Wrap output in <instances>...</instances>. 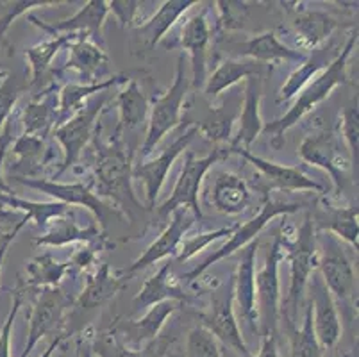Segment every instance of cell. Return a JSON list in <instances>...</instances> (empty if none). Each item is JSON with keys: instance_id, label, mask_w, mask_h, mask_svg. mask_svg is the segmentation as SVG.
I'll list each match as a JSON object with an SVG mask.
<instances>
[{"instance_id": "obj_44", "label": "cell", "mask_w": 359, "mask_h": 357, "mask_svg": "<svg viewBox=\"0 0 359 357\" xmlns=\"http://www.w3.org/2000/svg\"><path fill=\"white\" fill-rule=\"evenodd\" d=\"M24 90H27V83H22L16 75L8 74L4 81L0 83V133L9 122L13 109Z\"/></svg>"}, {"instance_id": "obj_34", "label": "cell", "mask_w": 359, "mask_h": 357, "mask_svg": "<svg viewBox=\"0 0 359 357\" xmlns=\"http://www.w3.org/2000/svg\"><path fill=\"white\" fill-rule=\"evenodd\" d=\"M54 90H45L43 97L34 98L24 111V134L43 140L57 126V98Z\"/></svg>"}, {"instance_id": "obj_57", "label": "cell", "mask_w": 359, "mask_h": 357, "mask_svg": "<svg viewBox=\"0 0 359 357\" xmlns=\"http://www.w3.org/2000/svg\"><path fill=\"white\" fill-rule=\"evenodd\" d=\"M115 357H150V356L147 352H143V349L135 350V349H129V346H122V349L116 352Z\"/></svg>"}, {"instance_id": "obj_59", "label": "cell", "mask_w": 359, "mask_h": 357, "mask_svg": "<svg viewBox=\"0 0 359 357\" xmlns=\"http://www.w3.org/2000/svg\"><path fill=\"white\" fill-rule=\"evenodd\" d=\"M6 75H8V72L0 70V83H2V81H4V79H6Z\"/></svg>"}, {"instance_id": "obj_55", "label": "cell", "mask_w": 359, "mask_h": 357, "mask_svg": "<svg viewBox=\"0 0 359 357\" xmlns=\"http://www.w3.org/2000/svg\"><path fill=\"white\" fill-rule=\"evenodd\" d=\"M261 349L257 356L252 357H280L279 350H277V336H261Z\"/></svg>"}, {"instance_id": "obj_45", "label": "cell", "mask_w": 359, "mask_h": 357, "mask_svg": "<svg viewBox=\"0 0 359 357\" xmlns=\"http://www.w3.org/2000/svg\"><path fill=\"white\" fill-rule=\"evenodd\" d=\"M238 225L234 227H224V229H218V231L213 232H205V234H198V236H191L190 240L182 241L181 247H179L177 252V261L179 263H184V261H190L195 254L205 248L208 245H211L213 241L220 240V238H225V236H231L234 232Z\"/></svg>"}, {"instance_id": "obj_32", "label": "cell", "mask_w": 359, "mask_h": 357, "mask_svg": "<svg viewBox=\"0 0 359 357\" xmlns=\"http://www.w3.org/2000/svg\"><path fill=\"white\" fill-rule=\"evenodd\" d=\"M126 83V75H111V77H107L102 83L67 84L65 88H61L60 97H57V123L65 122L67 118H70L72 114L77 113V111L90 100V97H93L95 93H102V91H107L109 88Z\"/></svg>"}, {"instance_id": "obj_54", "label": "cell", "mask_w": 359, "mask_h": 357, "mask_svg": "<svg viewBox=\"0 0 359 357\" xmlns=\"http://www.w3.org/2000/svg\"><path fill=\"white\" fill-rule=\"evenodd\" d=\"M27 224H29V222H27V220H24V222H22V224L16 225L15 231L9 232V234H6L4 238H2V240H0V270H2V267H4L6 255H8V250H9V247H11L13 241H15L16 234H18V232H20L22 229H24L25 225H27Z\"/></svg>"}, {"instance_id": "obj_33", "label": "cell", "mask_w": 359, "mask_h": 357, "mask_svg": "<svg viewBox=\"0 0 359 357\" xmlns=\"http://www.w3.org/2000/svg\"><path fill=\"white\" fill-rule=\"evenodd\" d=\"M116 106H118L120 116L115 136L118 140H122L123 133L138 129L143 122H147V114H149L150 107L135 79H130L129 83H126V88L116 97Z\"/></svg>"}, {"instance_id": "obj_11", "label": "cell", "mask_w": 359, "mask_h": 357, "mask_svg": "<svg viewBox=\"0 0 359 357\" xmlns=\"http://www.w3.org/2000/svg\"><path fill=\"white\" fill-rule=\"evenodd\" d=\"M202 325L213 334L215 338L225 346H229L241 357H252L249 346L241 336V329L238 325L236 314H234V295L233 281L227 284L224 293H215L211 299V309L201 314Z\"/></svg>"}, {"instance_id": "obj_48", "label": "cell", "mask_w": 359, "mask_h": 357, "mask_svg": "<svg viewBox=\"0 0 359 357\" xmlns=\"http://www.w3.org/2000/svg\"><path fill=\"white\" fill-rule=\"evenodd\" d=\"M57 4H61L57 0H22V2H13V4H9L8 13H6V15L2 16V20H0V38L4 36V32L9 29V25H11L18 16L25 15V13L31 11V9L34 8H48V6Z\"/></svg>"}, {"instance_id": "obj_56", "label": "cell", "mask_w": 359, "mask_h": 357, "mask_svg": "<svg viewBox=\"0 0 359 357\" xmlns=\"http://www.w3.org/2000/svg\"><path fill=\"white\" fill-rule=\"evenodd\" d=\"M63 339H65L63 334H57V336H55V338L50 342V345H48L47 349H45L43 352H41L38 357H52V356H54V352L57 350V346L61 345V342H63Z\"/></svg>"}, {"instance_id": "obj_58", "label": "cell", "mask_w": 359, "mask_h": 357, "mask_svg": "<svg viewBox=\"0 0 359 357\" xmlns=\"http://www.w3.org/2000/svg\"><path fill=\"white\" fill-rule=\"evenodd\" d=\"M77 346H79L81 350V357H95L93 356V352H91L90 346H83V339H77Z\"/></svg>"}, {"instance_id": "obj_43", "label": "cell", "mask_w": 359, "mask_h": 357, "mask_svg": "<svg viewBox=\"0 0 359 357\" xmlns=\"http://www.w3.org/2000/svg\"><path fill=\"white\" fill-rule=\"evenodd\" d=\"M186 357H222L220 345L204 325H197L186 338Z\"/></svg>"}, {"instance_id": "obj_53", "label": "cell", "mask_w": 359, "mask_h": 357, "mask_svg": "<svg viewBox=\"0 0 359 357\" xmlns=\"http://www.w3.org/2000/svg\"><path fill=\"white\" fill-rule=\"evenodd\" d=\"M95 248H91V247H86L84 250H77L74 254V257L70 260L72 267H77L81 268V270H84V268L90 267L93 261H95Z\"/></svg>"}, {"instance_id": "obj_20", "label": "cell", "mask_w": 359, "mask_h": 357, "mask_svg": "<svg viewBox=\"0 0 359 357\" xmlns=\"http://www.w3.org/2000/svg\"><path fill=\"white\" fill-rule=\"evenodd\" d=\"M229 154H238L249 161L254 168L259 170L263 173V177L273 188L283 189V191H315V193H325V186L316 182L315 179L308 177L306 173H302V170H299L297 166H285L277 165V163L269 161V159H263L259 156H254L247 149H234L229 150Z\"/></svg>"}, {"instance_id": "obj_31", "label": "cell", "mask_w": 359, "mask_h": 357, "mask_svg": "<svg viewBox=\"0 0 359 357\" xmlns=\"http://www.w3.org/2000/svg\"><path fill=\"white\" fill-rule=\"evenodd\" d=\"M172 274V264L166 263L156 271L149 281L142 286L135 299H133V306L136 309H149L150 306H156L159 302H166V300H174V302H186L190 299L182 288H179L174 281L170 279Z\"/></svg>"}, {"instance_id": "obj_2", "label": "cell", "mask_w": 359, "mask_h": 357, "mask_svg": "<svg viewBox=\"0 0 359 357\" xmlns=\"http://www.w3.org/2000/svg\"><path fill=\"white\" fill-rule=\"evenodd\" d=\"M97 159L93 170V191L99 196H107L116 204V209L135 208L142 209L133 189V157L126 150L122 140L115 137L111 143H95Z\"/></svg>"}, {"instance_id": "obj_17", "label": "cell", "mask_w": 359, "mask_h": 357, "mask_svg": "<svg viewBox=\"0 0 359 357\" xmlns=\"http://www.w3.org/2000/svg\"><path fill=\"white\" fill-rule=\"evenodd\" d=\"M107 15H109V6L106 0H90L75 15L60 20L55 24H45L34 15H29V22L50 36L86 34L95 43L102 45V27L106 24Z\"/></svg>"}, {"instance_id": "obj_4", "label": "cell", "mask_w": 359, "mask_h": 357, "mask_svg": "<svg viewBox=\"0 0 359 357\" xmlns=\"http://www.w3.org/2000/svg\"><path fill=\"white\" fill-rule=\"evenodd\" d=\"M188 88H190V81L186 79L184 55L181 54L177 65H175L174 84L156 100L150 109L145 140H143L142 150H140L142 157H149L152 150L161 143L163 137L181 123L182 104L188 95Z\"/></svg>"}, {"instance_id": "obj_25", "label": "cell", "mask_w": 359, "mask_h": 357, "mask_svg": "<svg viewBox=\"0 0 359 357\" xmlns=\"http://www.w3.org/2000/svg\"><path fill=\"white\" fill-rule=\"evenodd\" d=\"M240 55L245 59H252L259 65L295 63L299 67L308 59L304 52L295 50L283 43L273 31L261 32V34L250 38L249 41L241 43Z\"/></svg>"}, {"instance_id": "obj_49", "label": "cell", "mask_w": 359, "mask_h": 357, "mask_svg": "<svg viewBox=\"0 0 359 357\" xmlns=\"http://www.w3.org/2000/svg\"><path fill=\"white\" fill-rule=\"evenodd\" d=\"M22 291L16 290L13 295L11 309H9L8 318H6L2 330H0V357H11V336H13V327H15L16 314L22 307Z\"/></svg>"}, {"instance_id": "obj_21", "label": "cell", "mask_w": 359, "mask_h": 357, "mask_svg": "<svg viewBox=\"0 0 359 357\" xmlns=\"http://www.w3.org/2000/svg\"><path fill=\"white\" fill-rule=\"evenodd\" d=\"M67 70L79 72L83 84H95L106 81L109 74V58L102 45L95 43L90 36L79 34L68 45Z\"/></svg>"}, {"instance_id": "obj_12", "label": "cell", "mask_w": 359, "mask_h": 357, "mask_svg": "<svg viewBox=\"0 0 359 357\" xmlns=\"http://www.w3.org/2000/svg\"><path fill=\"white\" fill-rule=\"evenodd\" d=\"M20 184L27 186V188L38 189V191L45 193V195L55 198V202H61L65 206H81V208L88 209L93 213L97 220H99L100 227H106L107 215L113 213V208L100 198L93 189L84 182H72V184H63V182L52 181V179H41V177H34V179H16Z\"/></svg>"}, {"instance_id": "obj_9", "label": "cell", "mask_w": 359, "mask_h": 357, "mask_svg": "<svg viewBox=\"0 0 359 357\" xmlns=\"http://www.w3.org/2000/svg\"><path fill=\"white\" fill-rule=\"evenodd\" d=\"M283 257L285 254H283L280 240L277 236L264 257V264L256 274V307L259 330L263 336H277V327L283 314L279 284V264Z\"/></svg>"}, {"instance_id": "obj_41", "label": "cell", "mask_w": 359, "mask_h": 357, "mask_svg": "<svg viewBox=\"0 0 359 357\" xmlns=\"http://www.w3.org/2000/svg\"><path fill=\"white\" fill-rule=\"evenodd\" d=\"M292 325V323H290ZM290 356L292 357H322V349L313 330L311 304L306 307L304 322L300 329H290Z\"/></svg>"}, {"instance_id": "obj_24", "label": "cell", "mask_w": 359, "mask_h": 357, "mask_svg": "<svg viewBox=\"0 0 359 357\" xmlns=\"http://www.w3.org/2000/svg\"><path fill=\"white\" fill-rule=\"evenodd\" d=\"M179 309V302L174 300H166V302H159L156 306H150L143 316L138 320H130V322L123 323L122 329L123 338H126L127 345H130L135 350H140L142 346L150 345L159 336L161 329L165 327L166 320Z\"/></svg>"}, {"instance_id": "obj_27", "label": "cell", "mask_w": 359, "mask_h": 357, "mask_svg": "<svg viewBox=\"0 0 359 357\" xmlns=\"http://www.w3.org/2000/svg\"><path fill=\"white\" fill-rule=\"evenodd\" d=\"M263 65L256 63L252 59H225L215 68L213 74L205 79L204 95L208 98H217L225 90L233 88L240 81H247L249 77H261Z\"/></svg>"}, {"instance_id": "obj_7", "label": "cell", "mask_w": 359, "mask_h": 357, "mask_svg": "<svg viewBox=\"0 0 359 357\" xmlns=\"http://www.w3.org/2000/svg\"><path fill=\"white\" fill-rule=\"evenodd\" d=\"M299 209H300L299 204H286V202H277V201H272V198H266L263 208L259 209V213H257L254 218H250L249 222H245L243 225H238V227L234 229L233 234H231L229 241H225V243L222 245L218 250H215L208 260L202 261V264H198L197 268L188 271V274L184 275V281L188 284H194L195 281L201 279L202 275L210 270L213 264H217L218 261L229 257V255H233L234 252L241 250V248L247 247L250 241L256 240L257 236H259V232L263 231V229L266 227L273 218H277V216L280 215H290V213H295L299 211Z\"/></svg>"}, {"instance_id": "obj_16", "label": "cell", "mask_w": 359, "mask_h": 357, "mask_svg": "<svg viewBox=\"0 0 359 357\" xmlns=\"http://www.w3.org/2000/svg\"><path fill=\"white\" fill-rule=\"evenodd\" d=\"M308 286L309 300H311L309 304H311L313 313V330H315L320 349L331 350L341 338V322H339L336 300L316 271L311 275Z\"/></svg>"}, {"instance_id": "obj_35", "label": "cell", "mask_w": 359, "mask_h": 357, "mask_svg": "<svg viewBox=\"0 0 359 357\" xmlns=\"http://www.w3.org/2000/svg\"><path fill=\"white\" fill-rule=\"evenodd\" d=\"M72 263H60L52 257V254H40L29 261L25 268V279L22 281L24 288L29 290H45V288H60L65 275L72 270Z\"/></svg>"}, {"instance_id": "obj_22", "label": "cell", "mask_w": 359, "mask_h": 357, "mask_svg": "<svg viewBox=\"0 0 359 357\" xmlns=\"http://www.w3.org/2000/svg\"><path fill=\"white\" fill-rule=\"evenodd\" d=\"M70 243H84L86 247L95 245L97 250L107 247L106 238L97 225L91 224L88 227H81L74 216H70V211L48 222L43 234L34 240V245L38 247H63Z\"/></svg>"}, {"instance_id": "obj_13", "label": "cell", "mask_w": 359, "mask_h": 357, "mask_svg": "<svg viewBox=\"0 0 359 357\" xmlns=\"http://www.w3.org/2000/svg\"><path fill=\"white\" fill-rule=\"evenodd\" d=\"M198 134L197 123H191V126L186 127L184 133L175 140L165 152L159 157L152 159V161L140 163L133 168V179H138L143 182L147 193V202H149V209L156 208V201H158L159 191H161L163 184H165L168 172L172 170L174 163L177 161V157L188 149L194 137Z\"/></svg>"}, {"instance_id": "obj_10", "label": "cell", "mask_w": 359, "mask_h": 357, "mask_svg": "<svg viewBox=\"0 0 359 357\" xmlns=\"http://www.w3.org/2000/svg\"><path fill=\"white\" fill-rule=\"evenodd\" d=\"M299 156L304 163L320 166L331 175L336 195L344 191L345 181L354 163L341 152V145L334 130H316L306 136L304 142L299 145Z\"/></svg>"}, {"instance_id": "obj_50", "label": "cell", "mask_w": 359, "mask_h": 357, "mask_svg": "<svg viewBox=\"0 0 359 357\" xmlns=\"http://www.w3.org/2000/svg\"><path fill=\"white\" fill-rule=\"evenodd\" d=\"M107 6H109V13H113L120 27L127 29L135 24L136 15H138V9L142 4L135 2V0H113V2H107Z\"/></svg>"}, {"instance_id": "obj_26", "label": "cell", "mask_w": 359, "mask_h": 357, "mask_svg": "<svg viewBox=\"0 0 359 357\" xmlns=\"http://www.w3.org/2000/svg\"><path fill=\"white\" fill-rule=\"evenodd\" d=\"M338 20L318 9L297 8L292 16V27L300 48H316L338 29Z\"/></svg>"}, {"instance_id": "obj_8", "label": "cell", "mask_w": 359, "mask_h": 357, "mask_svg": "<svg viewBox=\"0 0 359 357\" xmlns=\"http://www.w3.org/2000/svg\"><path fill=\"white\" fill-rule=\"evenodd\" d=\"M316 248H318L320 277L327 286L329 293L344 302L354 299L358 288L354 264L348 260L345 248L341 247V241L331 232L322 231L316 234Z\"/></svg>"}, {"instance_id": "obj_23", "label": "cell", "mask_w": 359, "mask_h": 357, "mask_svg": "<svg viewBox=\"0 0 359 357\" xmlns=\"http://www.w3.org/2000/svg\"><path fill=\"white\" fill-rule=\"evenodd\" d=\"M261 97H263V88H261L259 77L247 79L245 81L243 107H241L240 114H238L240 127H238L236 136H233V140H231L229 150L247 149L263 133L264 122L259 113Z\"/></svg>"}, {"instance_id": "obj_15", "label": "cell", "mask_w": 359, "mask_h": 357, "mask_svg": "<svg viewBox=\"0 0 359 357\" xmlns=\"http://www.w3.org/2000/svg\"><path fill=\"white\" fill-rule=\"evenodd\" d=\"M67 306L68 299L65 297L61 288H45V290H41L40 297H38L31 311V316H29L27 342H25L20 357L31 356V352L40 339L60 329V325L63 323Z\"/></svg>"}, {"instance_id": "obj_42", "label": "cell", "mask_w": 359, "mask_h": 357, "mask_svg": "<svg viewBox=\"0 0 359 357\" xmlns=\"http://www.w3.org/2000/svg\"><path fill=\"white\" fill-rule=\"evenodd\" d=\"M325 231L334 234L338 240L347 241L358 250V208L336 209L329 224L325 225Z\"/></svg>"}, {"instance_id": "obj_6", "label": "cell", "mask_w": 359, "mask_h": 357, "mask_svg": "<svg viewBox=\"0 0 359 357\" xmlns=\"http://www.w3.org/2000/svg\"><path fill=\"white\" fill-rule=\"evenodd\" d=\"M225 154L229 152H225L224 149H215L213 152L208 154L205 157H197L194 152L186 154L184 165H182V170L179 173V179L175 182L174 189H172V195L158 208L159 218H166L175 209L182 208L191 211L195 220H201L202 216H204L201 204H198V191H201L202 181H204L205 173L210 172L211 166L220 157H224Z\"/></svg>"}, {"instance_id": "obj_5", "label": "cell", "mask_w": 359, "mask_h": 357, "mask_svg": "<svg viewBox=\"0 0 359 357\" xmlns=\"http://www.w3.org/2000/svg\"><path fill=\"white\" fill-rule=\"evenodd\" d=\"M106 95L90 98L77 113H74L65 122L57 123L54 127L52 134L60 142L65 154L63 163H61L60 170L54 173V179H57L61 173L70 170L75 163L79 161L81 156H83V150L95 137L93 134L97 133V120H99L100 113L106 107Z\"/></svg>"}, {"instance_id": "obj_60", "label": "cell", "mask_w": 359, "mask_h": 357, "mask_svg": "<svg viewBox=\"0 0 359 357\" xmlns=\"http://www.w3.org/2000/svg\"><path fill=\"white\" fill-rule=\"evenodd\" d=\"M75 357H81V350H79V346H77V353H75Z\"/></svg>"}, {"instance_id": "obj_52", "label": "cell", "mask_w": 359, "mask_h": 357, "mask_svg": "<svg viewBox=\"0 0 359 357\" xmlns=\"http://www.w3.org/2000/svg\"><path fill=\"white\" fill-rule=\"evenodd\" d=\"M24 220H27L24 213L9 208H0V238H4L6 234L15 231L16 225L22 224Z\"/></svg>"}, {"instance_id": "obj_29", "label": "cell", "mask_w": 359, "mask_h": 357, "mask_svg": "<svg viewBox=\"0 0 359 357\" xmlns=\"http://www.w3.org/2000/svg\"><path fill=\"white\" fill-rule=\"evenodd\" d=\"M211 201L222 215H240L250 202V189L243 177L233 172H220L215 181Z\"/></svg>"}, {"instance_id": "obj_28", "label": "cell", "mask_w": 359, "mask_h": 357, "mask_svg": "<svg viewBox=\"0 0 359 357\" xmlns=\"http://www.w3.org/2000/svg\"><path fill=\"white\" fill-rule=\"evenodd\" d=\"M126 281L127 279H123L120 274L111 271L109 264L102 263L93 274L88 275L86 286L75 306L81 309H95V307L104 306L126 286Z\"/></svg>"}, {"instance_id": "obj_46", "label": "cell", "mask_w": 359, "mask_h": 357, "mask_svg": "<svg viewBox=\"0 0 359 357\" xmlns=\"http://www.w3.org/2000/svg\"><path fill=\"white\" fill-rule=\"evenodd\" d=\"M218 25L224 31H236L241 29L247 20L249 4L247 2H233V0H222L217 2Z\"/></svg>"}, {"instance_id": "obj_40", "label": "cell", "mask_w": 359, "mask_h": 357, "mask_svg": "<svg viewBox=\"0 0 359 357\" xmlns=\"http://www.w3.org/2000/svg\"><path fill=\"white\" fill-rule=\"evenodd\" d=\"M238 113L227 104L218 109H213L211 116H208L201 126H197L198 133L204 134L208 140L215 143H229L233 140V126L236 122Z\"/></svg>"}, {"instance_id": "obj_30", "label": "cell", "mask_w": 359, "mask_h": 357, "mask_svg": "<svg viewBox=\"0 0 359 357\" xmlns=\"http://www.w3.org/2000/svg\"><path fill=\"white\" fill-rule=\"evenodd\" d=\"M195 4V0H166L154 15L147 18L142 25H136V32L147 47L154 48L165 38L166 32L174 27L175 22Z\"/></svg>"}, {"instance_id": "obj_37", "label": "cell", "mask_w": 359, "mask_h": 357, "mask_svg": "<svg viewBox=\"0 0 359 357\" xmlns=\"http://www.w3.org/2000/svg\"><path fill=\"white\" fill-rule=\"evenodd\" d=\"M0 204L4 208L15 209V211H20L27 216V222H34L40 229H47L48 222L54 220V218H60V216L67 215L70 211V208L61 202H31L25 201L13 195H0Z\"/></svg>"}, {"instance_id": "obj_18", "label": "cell", "mask_w": 359, "mask_h": 357, "mask_svg": "<svg viewBox=\"0 0 359 357\" xmlns=\"http://www.w3.org/2000/svg\"><path fill=\"white\" fill-rule=\"evenodd\" d=\"M259 248L257 238L243 247L241 260L238 263L236 274L233 277V295L234 302L238 304L240 316L254 334L259 332V318L256 307V255Z\"/></svg>"}, {"instance_id": "obj_1", "label": "cell", "mask_w": 359, "mask_h": 357, "mask_svg": "<svg viewBox=\"0 0 359 357\" xmlns=\"http://www.w3.org/2000/svg\"><path fill=\"white\" fill-rule=\"evenodd\" d=\"M355 43H358V32H352L347 38V41H345L344 48L336 54V58L327 65V68H324L320 74H316L315 79H311L299 91L300 95L295 100V104L280 118H277V120H273L270 123H264L263 133L269 136V142L273 149H280V147L285 145V134L292 127H295L306 114L316 109L320 104L324 102L325 98H329V95L336 88L348 83L347 65Z\"/></svg>"}, {"instance_id": "obj_47", "label": "cell", "mask_w": 359, "mask_h": 357, "mask_svg": "<svg viewBox=\"0 0 359 357\" xmlns=\"http://www.w3.org/2000/svg\"><path fill=\"white\" fill-rule=\"evenodd\" d=\"M341 134L351 156L352 163L358 161V142H359V113L358 106H348L341 114Z\"/></svg>"}, {"instance_id": "obj_39", "label": "cell", "mask_w": 359, "mask_h": 357, "mask_svg": "<svg viewBox=\"0 0 359 357\" xmlns=\"http://www.w3.org/2000/svg\"><path fill=\"white\" fill-rule=\"evenodd\" d=\"M327 68V52L320 50L318 54L311 55L304 61V63L300 65L295 72L288 77L283 88L279 91V97H277V102H288L299 93L306 84L318 74L320 70H324Z\"/></svg>"}, {"instance_id": "obj_14", "label": "cell", "mask_w": 359, "mask_h": 357, "mask_svg": "<svg viewBox=\"0 0 359 357\" xmlns=\"http://www.w3.org/2000/svg\"><path fill=\"white\" fill-rule=\"evenodd\" d=\"M194 224L195 216L190 215L188 209H175V211L172 213V220L166 225L165 231L158 236V240L152 241V243L149 245V248L140 255L135 263L130 264V267L123 268V270H120L118 274L122 275L123 279H127V277H130V275L136 274V271L145 270L150 264H156L158 261L168 257V255L177 254L179 247H181V243L184 241V236L188 234V231H190L191 227H194Z\"/></svg>"}, {"instance_id": "obj_51", "label": "cell", "mask_w": 359, "mask_h": 357, "mask_svg": "<svg viewBox=\"0 0 359 357\" xmlns=\"http://www.w3.org/2000/svg\"><path fill=\"white\" fill-rule=\"evenodd\" d=\"M11 143H13L11 123L8 122L4 126V129H2V133H0V195H13V189L9 188V184L4 179V161Z\"/></svg>"}, {"instance_id": "obj_19", "label": "cell", "mask_w": 359, "mask_h": 357, "mask_svg": "<svg viewBox=\"0 0 359 357\" xmlns=\"http://www.w3.org/2000/svg\"><path fill=\"white\" fill-rule=\"evenodd\" d=\"M205 11L194 15L186 20L182 25L179 45L182 50L190 54L191 59V86L204 90L205 79H208V48L211 41V27L210 22L205 18Z\"/></svg>"}, {"instance_id": "obj_38", "label": "cell", "mask_w": 359, "mask_h": 357, "mask_svg": "<svg viewBox=\"0 0 359 357\" xmlns=\"http://www.w3.org/2000/svg\"><path fill=\"white\" fill-rule=\"evenodd\" d=\"M13 156H15L16 179H34L38 168H41L43 165V140L22 134L13 145Z\"/></svg>"}, {"instance_id": "obj_3", "label": "cell", "mask_w": 359, "mask_h": 357, "mask_svg": "<svg viewBox=\"0 0 359 357\" xmlns=\"http://www.w3.org/2000/svg\"><path fill=\"white\" fill-rule=\"evenodd\" d=\"M279 240L283 254L290 261V288L285 300V314H290V323H293L302 293L308 288L311 275L318 270V248H316V232L311 215L306 216L304 224L293 238L279 236Z\"/></svg>"}, {"instance_id": "obj_36", "label": "cell", "mask_w": 359, "mask_h": 357, "mask_svg": "<svg viewBox=\"0 0 359 357\" xmlns=\"http://www.w3.org/2000/svg\"><path fill=\"white\" fill-rule=\"evenodd\" d=\"M79 34H63V36H52L50 39L38 43L34 47L25 50V59L29 63V70H31V86H38L41 83V79L48 72L52 65V59L61 48L68 47Z\"/></svg>"}]
</instances>
